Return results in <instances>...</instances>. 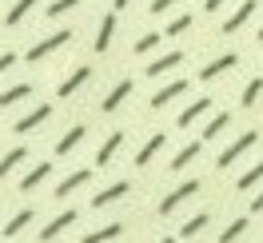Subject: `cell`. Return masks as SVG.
Here are the masks:
<instances>
[{
	"label": "cell",
	"mask_w": 263,
	"mask_h": 243,
	"mask_svg": "<svg viewBox=\"0 0 263 243\" xmlns=\"http://www.w3.org/2000/svg\"><path fill=\"white\" fill-rule=\"evenodd\" d=\"M32 219H36V211H28V208H24V211H16V215L8 219V227H4V235H20V231L32 223Z\"/></svg>",
	"instance_id": "cell-23"
},
{
	"label": "cell",
	"mask_w": 263,
	"mask_h": 243,
	"mask_svg": "<svg viewBox=\"0 0 263 243\" xmlns=\"http://www.w3.org/2000/svg\"><path fill=\"white\" fill-rule=\"evenodd\" d=\"M199 147H203V140H196V144H187V147H180V152H176V160L167 163V167H172V172H180V167H187V163H192V160L199 156Z\"/></svg>",
	"instance_id": "cell-20"
},
{
	"label": "cell",
	"mask_w": 263,
	"mask_h": 243,
	"mask_svg": "<svg viewBox=\"0 0 263 243\" xmlns=\"http://www.w3.org/2000/svg\"><path fill=\"white\" fill-rule=\"evenodd\" d=\"M208 108H212V100H192V104L180 112V128H192V124H196V120L208 112Z\"/></svg>",
	"instance_id": "cell-17"
},
{
	"label": "cell",
	"mask_w": 263,
	"mask_h": 243,
	"mask_svg": "<svg viewBox=\"0 0 263 243\" xmlns=\"http://www.w3.org/2000/svg\"><path fill=\"white\" fill-rule=\"evenodd\" d=\"M160 147H164V132H156V136H152L148 144H144L140 152H136V163H140V167H148V163H152V156H156Z\"/></svg>",
	"instance_id": "cell-19"
},
{
	"label": "cell",
	"mask_w": 263,
	"mask_h": 243,
	"mask_svg": "<svg viewBox=\"0 0 263 243\" xmlns=\"http://www.w3.org/2000/svg\"><path fill=\"white\" fill-rule=\"evenodd\" d=\"M259 92H263V76H259V80H251V84L243 88V108H251V104L259 100Z\"/></svg>",
	"instance_id": "cell-30"
},
{
	"label": "cell",
	"mask_w": 263,
	"mask_h": 243,
	"mask_svg": "<svg viewBox=\"0 0 263 243\" xmlns=\"http://www.w3.org/2000/svg\"><path fill=\"white\" fill-rule=\"evenodd\" d=\"M32 8H36V0H16V4H12V12L4 16V24H8V28H16L20 20H24L28 12H32Z\"/></svg>",
	"instance_id": "cell-22"
},
{
	"label": "cell",
	"mask_w": 263,
	"mask_h": 243,
	"mask_svg": "<svg viewBox=\"0 0 263 243\" xmlns=\"http://www.w3.org/2000/svg\"><path fill=\"white\" fill-rule=\"evenodd\" d=\"M180 64H183V52H164V56L152 60L144 72H148V76H164V72H172V68H180Z\"/></svg>",
	"instance_id": "cell-10"
},
{
	"label": "cell",
	"mask_w": 263,
	"mask_h": 243,
	"mask_svg": "<svg viewBox=\"0 0 263 243\" xmlns=\"http://www.w3.org/2000/svg\"><path fill=\"white\" fill-rule=\"evenodd\" d=\"M203 8H208V12H219V8H223V0H203Z\"/></svg>",
	"instance_id": "cell-36"
},
{
	"label": "cell",
	"mask_w": 263,
	"mask_h": 243,
	"mask_svg": "<svg viewBox=\"0 0 263 243\" xmlns=\"http://www.w3.org/2000/svg\"><path fill=\"white\" fill-rule=\"evenodd\" d=\"M259 179H263V160L255 163V167H247L243 176H239V192H251V188H255Z\"/></svg>",
	"instance_id": "cell-27"
},
{
	"label": "cell",
	"mask_w": 263,
	"mask_h": 243,
	"mask_svg": "<svg viewBox=\"0 0 263 243\" xmlns=\"http://www.w3.org/2000/svg\"><path fill=\"white\" fill-rule=\"evenodd\" d=\"M88 179H92V172H72L68 179H60V183H56V199H68V195L76 192V188H84Z\"/></svg>",
	"instance_id": "cell-13"
},
{
	"label": "cell",
	"mask_w": 263,
	"mask_h": 243,
	"mask_svg": "<svg viewBox=\"0 0 263 243\" xmlns=\"http://www.w3.org/2000/svg\"><path fill=\"white\" fill-rule=\"evenodd\" d=\"M128 96H132V80H120L112 92L104 96V104H100V108H104V112H116V108H120V104H124Z\"/></svg>",
	"instance_id": "cell-12"
},
{
	"label": "cell",
	"mask_w": 263,
	"mask_h": 243,
	"mask_svg": "<svg viewBox=\"0 0 263 243\" xmlns=\"http://www.w3.org/2000/svg\"><path fill=\"white\" fill-rule=\"evenodd\" d=\"M112 36H116V12H108V16L100 20V32H96V52H108Z\"/></svg>",
	"instance_id": "cell-15"
},
{
	"label": "cell",
	"mask_w": 263,
	"mask_h": 243,
	"mask_svg": "<svg viewBox=\"0 0 263 243\" xmlns=\"http://www.w3.org/2000/svg\"><path fill=\"white\" fill-rule=\"evenodd\" d=\"M32 96V88L28 84H16V88H8L4 96H0V108H12V104H20V100H28Z\"/></svg>",
	"instance_id": "cell-26"
},
{
	"label": "cell",
	"mask_w": 263,
	"mask_h": 243,
	"mask_svg": "<svg viewBox=\"0 0 263 243\" xmlns=\"http://www.w3.org/2000/svg\"><path fill=\"white\" fill-rule=\"evenodd\" d=\"M84 124H76V128L72 132H64V136H60V144H56V156H68V152H76V147H80V140H84Z\"/></svg>",
	"instance_id": "cell-14"
},
{
	"label": "cell",
	"mask_w": 263,
	"mask_h": 243,
	"mask_svg": "<svg viewBox=\"0 0 263 243\" xmlns=\"http://www.w3.org/2000/svg\"><path fill=\"white\" fill-rule=\"evenodd\" d=\"M120 195H128V183L120 179V183H112V188H104L100 195H92V208H108V203H116Z\"/></svg>",
	"instance_id": "cell-18"
},
{
	"label": "cell",
	"mask_w": 263,
	"mask_h": 243,
	"mask_svg": "<svg viewBox=\"0 0 263 243\" xmlns=\"http://www.w3.org/2000/svg\"><path fill=\"white\" fill-rule=\"evenodd\" d=\"M203 227H208V215H196V219H187V223L180 227V235H183V239H196Z\"/></svg>",
	"instance_id": "cell-28"
},
{
	"label": "cell",
	"mask_w": 263,
	"mask_h": 243,
	"mask_svg": "<svg viewBox=\"0 0 263 243\" xmlns=\"http://www.w3.org/2000/svg\"><path fill=\"white\" fill-rule=\"evenodd\" d=\"M251 211H263V192L255 195V199H251Z\"/></svg>",
	"instance_id": "cell-37"
},
{
	"label": "cell",
	"mask_w": 263,
	"mask_h": 243,
	"mask_svg": "<svg viewBox=\"0 0 263 243\" xmlns=\"http://www.w3.org/2000/svg\"><path fill=\"white\" fill-rule=\"evenodd\" d=\"M183 92H187V80H172V84H164V88L152 96V108L160 112V108H167V104H172L176 96H183Z\"/></svg>",
	"instance_id": "cell-6"
},
{
	"label": "cell",
	"mask_w": 263,
	"mask_h": 243,
	"mask_svg": "<svg viewBox=\"0 0 263 243\" xmlns=\"http://www.w3.org/2000/svg\"><path fill=\"white\" fill-rule=\"evenodd\" d=\"M68 40H72V32H52V36H44V40H40V44H32V48H28V60H44V56H52V52L56 48H64Z\"/></svg>",
	"instance_id": "cell-3"
},
{
	"label": "cell",
	"mask_w": 263,
	"mask_h": 243,
	"mask_svg": "<svg viewBox=\"0 0 263 243\" xmlns=\"http://www.w3.org/2000/svg\"><path fill=\"white\" fill-rule=\"evenodd\" d=\"M48 116H52V104H36V108L24 116V120H16V128H12V132H16V136H28V132H32L36 124H44Z\"/></svg>",
	"instance_id": "cell-4"
},
{
	"label": "cell",
	"mask_w": 263,
	"mask_h": 243,
	"mask_svg": "<svg viewBox=\"0 0 263 243\" xmlns=\"http://www.w3.org/2000/svg\"><path fill=\"white\" fill-rule=\"evenodd\" d=\"M196 192H199V179H183V183H180L172 195H164V199H160V215H172V211L180 208L183 199H192Z\"/></svg>",
	"instance_id": "cell-2"
},
{
	"label": "cell",
	"mask_w": 263,
	"mask_h": 243,
	"mask_svg": "<svg viewBox=\"0 0 263 243\" xmlns=\"http://www.w3.org/2000/svg\"><path fill=\"white\" fill-rule=\"evenodd\" d=\"M76 4H80V0H52V4H48V16H64V12H72Z\"/></svg>",
	"instance_id": "cell-31"
},
{
	"label": "cell",
	"mask_w": 263,
	"mask_h": 243,
	"mask_svg": "<svg viewBox=\"0 0 263 243\" xmlns=\"http://www.w3.org/2000/svg\"><path fill=\"white\" fill-rule=\"evenodd\" d=\"M235 64H239V56H235V52H228V56H215L208 68H199V80H215V76H223V72H228V68H235Z\"/></svg>",
	"instance_id": "cell-7"
},
{
	"label": "cell",
	"mask_w": 263,
	"mask_h": 243,
	"mask_svg": "<svg viewBox=\"0 0 263 243\" xmlns=\"http://www.w3.org/2000/svg\"><path fill=\"white\" fill-rule=\"evenodd\" d=\"M255 140H259V132H243V136H239L235 144H228L223 152H219V160H215V167H231V163L239 160L243 152H251V147H255Z\"/></svg>",
	"instance_id": "cell-1"
},
{
	"label": "cell",
	"mask_w": 263,
	"mask_h": 243,
	"mask_svg": "<svg viewBox=\"0 0 263 243\" xmlns=\"http://www.w3.org/2000/svg\"><path fill=\"white\" fill-rule=\"evenodd\" d=\"M112 4H116V8H128V4H132V0H112Z\"/></svg>",
	"instance_id": "cell-38"
},
{
	"label": "cell",
	"mask_w": 263,
	"mask_h": 243,
	"mask_svg": "<svg viewBox=\"0 0 263 243\" xmlns=\"http://www.w3.org/2000/svg\"><path fill=\"white\" fill-rule=\"evenodd\" d=\"M24 156H28L24 147H12V152H8L4 160H0V183H4V179L12 176V167H16V163H24Z\"/></svg>",
	"instance_id": "cell-21"
},
{
	"label": "cell",
	"mask_w": 263,
	"mask_h": 243,
	"mask_svg": "<svg viewBox=\"0 0 263 243\" xmlns=\"http://www.w3.org/2000/svg\"><path fill=\"white\" fill-rule=\"evenodd\" d=\"M156 44H160V32H148V36H140V40H136V52L144 56V52H152Z\"/></svg>",
	"instance_id": "cell-32"
},
{
	"label": "cell",
	"mask_w": 263,
	"mask_h": 243,
	"mask_svg": "<svg viewBox=\"0 0 263 243\" xmlns=\"http://www.w3.org/2000/svg\"><path fill=\"white\" fill-rule=\"evenodd\" d=\"M172 4H180V0H152V12H156V16H160V12H167V8H172Z\"/></svg>",
	"instance_id": "cell-34"
},
{
	"label": "cell",
	"mask_w": 263,
	"mask_h": 243,
	"mask_svg": "<svg viewBox=\"0 0 263 243\" xmlns=\"http://www.w3.org/2000/svg\"><path fill=\"white\" fill-rule=\"evenodd\" d=\"M48 176H52V163H36L32 172L20 179V192H32V188H40V183H44Z\"/></svg>",
	"instance_id": "cell-16"
},
{
	"label": "cell",
	"mask_w": 263,
	"mask_h": 243,
	"mask_svg": "<svg viewBox=\"0 0 263 243\" xmlns=\"http://www.w3.org/2000/svg\"><path fill=\"white\" fill-rule=\"evenodd\" d=\"M187 28H192V16H176L167 24V36H180V32H187Z\"/></svg>",
	"instance_id": "cell-33"
},
{
	"label": "cell",
	"mask_w": 263,
	"mask_h": 243,
	"mask_svg": "<svg viewBox=\"0 0 263 243\" xmlns=\"http://www.w3.org/2000/svg\"><path fill=\"white\" fill-rule=\"evenodd\" d=\"M72 223H76V211L68 208V211H60V215H56V219H52V223L44 227V231H40V239H44V243H52L56 235H60V231H64V227H72Z\"/></svg>",
	"instance_id": "cell-9"
},
{
	"label": "cell",
	"mask_w": 263,
	"mask_h": 243,
	"mask_svg": "<svg viewBox=\"0 0 263 243\" xmlns=\"http://www.w3.org/2000/svg\"><path fill=\"white\" fill-rule=\"evenodd\" d=\"M243 227H247V219H235L231 227H223V235H219V243H235L239 235H243Z\"/></svg>",
	"instance_id": "cell-29"
},
{
	"label": "cell",
	"mask_w": 263,
	"mask_h": 243,
	"mask_svg": "<svg viewBox=\"0 0 263 243\" xmlns=\"http://www.w3.org/2000/svg\"><path fill=\"white\" fill-rule=\"evenodd\" d=\"M120 231H124L120 223H108V227H100V231H88V235H84V243H108V239H120Z\"/></svg>",
	"instance_id": "cell-24"
},
{
	"label": "cell",
	"mask_w": 263,
	"mask_h": 243,
	"mask_svg": "<svg viewBox=\"0 0 263 243\" xmlns=\"http://www.w3.org/2000/svg\"><path fill=\"white\" fill-rule=\"evenodd\" d=\"M160 243H176V239H167V235H164V239H160Z\"/></svg>",
	"instance_id": "cell-40"
},
{
	"label": "cell",
	"mask_w": 263,
	"mask_h": 243,
	"mask_svg": "<svg viewBox=\"0 0 263 243\" xmlns=\"http://www.w3.org/2000/svg\"><path fill=\"white\" fill-rule=\"evenodd\" d=\"M88 76H92V68H76V72H72L68 80H60V88H56V96H60V100H68L72 92H80L84 84H88Z\"/></svg>",
	"instance_id": "cell-8"
},
{
	"label": "cell",
	"mask_w": 263,
	"mask_h": 243,
	"mask_svg": "<svg viewBox=\"0 0 263 243\" xmlns=\"http://www.w3.org/2000/svg\"><path fill=\"white\" fill-rule=\"evenodd\" d=\"M120 144H124V132H112V136L100 144V152H96V167H108V163H112V156L120 152Z\"/></svg>",
	"instance_id": "cell-11"
},
{
	"label": "cell",
	"mask_w": 263,
	"mask_h": 243,
	"mask_svg": "<svg viewBox=\"0 0 263 243\" xmlns=\"http://www.w3.org/2000/svg\"><path fill=\"white\" fill-rule=\"evenodd\" d=\"M228 124H231V116L219 112V116H212V124L199 132V136H203V140H215V136H223V132H228Z\"/></svg>",
	"instance_id": "cell-25"
},
{
	"label": "cell",
	"mask_w": 263,
	"mask_h": 243,
	"mask_svg": "<svg viewBox=\"0 0 263 243\" xmlns=\"http://www.w3.org/2000/svg\"><path fill=\"white\" fill-rule=\"evenodd\" d=\"M255 40H259V44H263V28H259V36H255Z\"/></svg>",
	"instance_id": "cell-39"
},
{
	"label": "cell",
	"mask_w": 263,
	"mask_h": 243,
	"mask_svg": "<svg viewBox=\"0 0 263 243\" xmlns=\"http://www.w3.org/2000/svg\"><path fill=\"white\" fill-rule=\"evenodd\" d=\"M12 64H16V52H4V56H0V76H4Z\"/></svg>",
	"instance_id": "cell-35"
},
{
	"label": "cell",
	"mask_w": 263,
	"mask_h": 243,
	"mask_svg": "<svg viewBox=\"0 0 263 243\" xmlns=\"http://www.w3.org/2000/svg\"><path fill=\"white\" fill-rule=\"evenodd\" d=\"M251 16H255V0H243V4H239V8H235V12L228 16V24H223V36L239 32V28H243V24H247Z\"/></svg>",
	"instance_id": "cell-5"
}]
</instances>
